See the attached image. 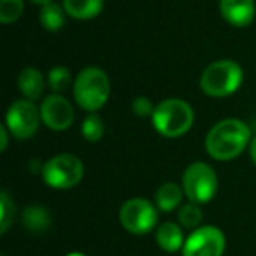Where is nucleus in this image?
Here are the masks:
<instances>
[{"label":"nucleus","mask_w":256,"mask_h":256,"mask_svg":"<svg viewBox=\"0 0 256 256\" xmlns=\"http://www.w3.org/2000/svg\"><path fill=\"white\" fill-rule=\"evenodd\" d=\"M248 144H251V130L244 121L234 118L216 123L206 137L207 153L220 162L237 158Z\"/></svg>","instance_id":"obj_1"},{"label":"nucleus","mask_w":256,"mask_h":256,"mask_svg":"<svg viewBox=\"0 0 256 256\" xmlns=\"http://www.w3.org/2000/svg\"><path fill=\"white\" fill-rule=\"evenodd\" d=\"M153 126L164 137H181L193 124V109L181 98H167L154 107Z\"/></svg>","instance_id":"obj_2"},{"label":"nucleus","mask_w":256,"mask_h":256,"mask_svg":"<svg viewBox=\"0 0 256 256\" xmlns=\"http://www.w3.org/2000/svg\"><path fill=\"white\" fill-rule=\"evenodd\" d=\"M110 84L107 74L98 67H88L78 74L74 81V96L81 109L95 112L107 102Z\"/></svg>","instance_id":"obj_3"},{"label":"nucleus","mask_w":256,"mask_h":256,"mask_svg":"<svg viewBox=\"0 0 256 256\" xmlns=\"http://www.w3.org/2000/svg\"><path fill=\"white\" fill-rule=\"evenodd\" d=\"M244 72L234 60H218L210 64L200 78V86L209 96H228L242 84Z\"/></svg>","instance_id":"obj_4"},{"label":"nucleus","mask_w":256,"mask_h":256,"mask_svg":"<svg viewBox=\"0 0 256 256\" xmlns=\"http://www.w3.org/2000/svg\"><path fill=\"white\" fill-rule=\"evenodd\" d=\"M84 176V165L74 154H56L42 167V179L48 186L56 190H68L79 184Z\"/></svg>","instance_id":"obj_5"},{"label":"nucleus","mask_w":256,"mask_h":256,"mask_svg":"<svg viewBox=\"0 0 256 256\" xmlns=\"http://www.w3.org/2000/svg\"><path fill=\"white\" fill-rule=\"evenodd\" d=\"M182 190L193 204H206L218 192V178L212 167L204 162L192 164L182 174Z\"/></svg>","instance_id":"obj_6"},{"label":"nucleus","mask_w":256,"mask_h":256,"mask_svg":"<svg viewBox=\"0 0 256 256\" xmlns=\"http://www.w3.org/2000/svg\"><path fill=\"white\" fill-rule=\"evenodd\" d=\"M120 221L124 230L142 235L150 234L158 221L154 206L146 198H130L120 210Z\"/></svg>","instance_id":"obj_7"},{"label":"nucleus","mask_w":256,"mask_h":256,"mask_svg":"<svg viewBox=\"0 0 256 256\" xmlns=\"http://www.w3.org/2000/svg\"><path fill=\"white\" fill-rule=\"evenodd\" d=\"M40 120V109H37L32 100H16L8 110L6 126L16 139H28L37 132Z\"/></svg>","instance_id":"obj_8"},{"label":"nucleus","mask_w":256,"mask_h":256,"mask_svg":"<svg viewBox=\"0 0 256 256\" xmlns=\"http://www.w3.org/2000/svg\"><path fill=\"white\" fill-rule=\"evenodd\" d=\"M224 235L216 226H200L186 238L182 246L184 256H221L224 252Z\"/></svg>","instance_id":"obj_9"},{"label":"nucleus","mask_w":256,"mask_h":256,"mask_svg":"<svg viewBox=\"0 0 256 256\" xmlns=\"http://www.w3.org/2000/svg\"><path fill=\"white\" fill-rule=\"evenodd\" d=\"M40 118L48 128L54 132H64L74 121V109L65 96L53 93L40 106Z\"/></svg>","instance_id":"obj_10"},{"label":"nucleus","mask_w":256,"mask_h":256,"mask_svg":"<svg viewBox=\"0 0 256 256\" xmlns=\"http://www.w3.org/2000/svg\"><path fill=\"white\" fill-rule=\"evenodd\" d=\"M221 16L234 26H248L254 20V0H220Z\"/></svg>","instance_id":"obj_11"},{"label":"nucleus","mask_w":256,"mask_h":256,"mask_svg":"<svg viewBox=\"0 0 256 256\" xmlns=\"http://www.w3.org/2000/svg\"><path fill=\"white\" fill-rule=\"evenodd\" d=\"M20 92L26 96V100H37L44 92V78L37 68L26 67L18 78Z\"/></svg>","instance_id":"obj_12"},{"label":"nucleus","mask_w":256,"mask_h":256,"mask_svg":"<svg viewBox=\"0 0 256 256\" xmlns=\"http://www.w3.org/2000/svg\"><path fill=\"white\" fill-rule=\"evenodd\" d=\"M64 9L74 20H92L104 9V0H64Z\"/></svg>","instance_id":"obj_13"},{"label":"nucleus","mask_w":256,"mask_h":256,"mask_svg":"<svg viewBox=\"0 0 256 256\" xmlns=\"http://www.w3.org/2000/svg\"><path fill=\"white\" fill-rule=\"evenodd\" d=\"M156 242L164 251L176 252L184 246V237L179 224L176 223H164L156 230Z\"/></svg>","instance_id":"obj_14"},{"label":"nucleus","mask_w":256,"mask_h":256,"mask_svg":"<svg viewBox=\"0 0 256 256\" xmlns=\"http://www.w3.org/2000/svg\"><path fill=\"white\" fill-rule=\"evenodd\" d=\"M182 192L184 190L179 188L176 182H164L156 192V206L164 212H170V210L178 209L179 204L182 200Z\"/></svg>","instance_id":"obj_15"},{"label":"nucleus","mask_w":256,"mask_h":256,"mask_svg":"<svg viewBox=\"0 0 256 256\" xmlns=\"http://www.w3.org/2000/svg\"><path fill=\"white\" fill-rule=\"evenodd\" d=\"M65 9L62 6H58L56 2H50V4L42 6L39 12L40 25L48 30V32H58L64 28L65 25Z\"/></svg>","instance_id":"obj_16"},{"label":"nucleus","mask_w":256,"mask_h":256,"mask_svg":"<svg viewBox=\"0 0 256 256\" xmlns=\"http://www.w3.org/2000/svg\"><path fill=\"white\" fill-rule=\"evenodd\" d=\"M51 218L42 207H28L23 212V224L32 232H42L50 226Z\"/></svg>","instance_id":"obj_17"},{"label":"nucleus","mask_w":256,"mask_h":256,"mask_svg":"<svg viewBox=\"0 0 256 256\" xmlns=\"http://www.w3.org/2000/svg\"><path fill=\"white\" fill-rule=\"evenodd\" d=\"M81 134L86 140L90 142H96L98 139H102L104 136V121L98 118V114H88L82 121Z\"/></svg>","instance_id":"obj_18"},{"label":"nucleus","mask_w":256,"mask_h":256,"mask_svg":"<svg viewBox=\"0 0 256 256\" xmlns=\"http://www.w3.org/2000/svg\"><path fill=\"white\" fill-rule=\"evenodd\" d=\"M178 220L179 223L184 228H192V230H196L202 223V210L198 209V206L195 204H186L179 209L178 212Z\"/></svg>","instance_id":"obj_19"},{"label":"nucleus","mask_w":256,"mask_h":256,"mask_svg":"<svg viewBox=\"0 0 256 256\" xmlns=\"http://www.w3.org/2000/svg\"><path fill=\"white\" fill-rule=\"evenodd\" d=\"M23 0H0V22L12 23L22 16Z\"/></svg>","instance_id":"obj_20"},{"label":"nucleus","mask_w":256,"mask_h":256,"mask_svg":"<svg viewBox=\"0 0 256 256\" xmlns=\"http://www.w3.org/2000/svg\"><path fill=\"white\" fill-rule=\"evenodd\" d=\"M50 86L54 93H62L70 86V72L65 67H53L50 70Z\"/></svg>","instance_id":"obj_21"},{"label":"nucleus","mask_w":256,"mask_h":256,"mask_svg":"<svg viewBox=\"0 0 256 256\" xmlns=\"http://www.w3.org/2000/svg\"><path fill=\"white\" fill-rule=\"evenodd\" d=\"M12 220H14V204L8 193L2 192L0 193V232L2 234L8 232Z\"/></svg>","instance_id":"obj_22"},{"label":"nucleus","mask_w":256,"mask_h":256,"mask_svg":"<svg viewBox=\"0 0 256 256\" xmlns=\"http://www.w3.org/2000/svg\"><path fill=\"white\" fill-rule=\"evenodd\" d=\"M132 110L137 114V116L146 118V116H153L154 107L150 98H146V96H137V98L132 102Z\"/></svg>","instance_id":"obj_23"},{"label":"nucleus","mask_w":256,"mask_h":256,"mask_svg":"<svg viewBox=\"0 0 256 256\" xmlns=\"http://www.w3.org/2000/svg\"><path fill=\"white\" fill-rule=\"evenodd\" d=\"M8 130H9L8 126H2V128H0V134H2V144H0V150H2V151H6V148H8V144H9Z\"/></svg>","instance_id":"obj_24"},{"label":"nucleus","mask_w":256,"mask_h":256,"mask_svg":"<svg viewBox=\"0 0 256 256\" xmlns=\"http://www.w3.org/2000/svg\"><path fill=\"white\" fill-rule=\"evenodd\" d=\"M249 154H251V160H252V164L256 165V137L251 140V144H249Z\"/></svg>","instance_id":"obj_25"},{"label":"nucleus","mask_w":256,"mask_h":256,"mask_svg":"<svg viewBox=\"0 0 256 256\" xmlns=\"http://www.w3.org/2000/svg\"><path fill=\"white\" fill-rule=\"evenodd\" d=\"M32 2L39 6H46V4H50V2H53V0H32Z\"/></svg>","instance_id":"obj_26"},{"label":"nucleus","mask_w":256,"mask_h":256,"mask_svg":"<svg viewBox=\"0 0 256 256\" xmlns=\"http://www.w3.org/2000/svg\"><path fill=\"white\" fill-rule=\"evenodd\" d=\"M68 256H82V254H79V252H74V254H68Z\"/></svg>","instance_id":"obj_27"}]
</instances>
